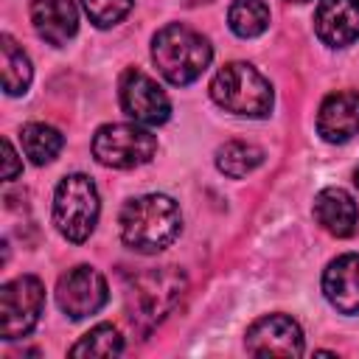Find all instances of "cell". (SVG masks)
<instances>
[{"label": "cell", "mask_w": 359, "mask_h": 359, "mask_svg": "<svg viewBox=\"0 0 359 359\" xmlns=\"http://www.w3.org/2000/svg\"><path fill=\"white\" fill-rule=\"evenodd\" d=\"M98 191L90 177L67 174L53 194V224L67 241H84L98 222Z\"/></svg>", "instance_id": "cell-5"}, {"label": "cell", "mask_w": 359, "mask_h": 359, "mask_svg": "<svg viewBox=\"0 0 359 359\" xmlns=\"http://www.w3.org/2000/svg\"><path fill=\"white\" fill-rule=\"evenodd\" d=\"M45 306V286L34 275H20L0 289V314H3V339L25 337Z\"/></svg>", "instance_id": "cell-7"}, {"label": "cell", "mask_w": 359, "mask_h": 359, "mask_svg": "<svg viewBox=\"0 0 359 359\" xmlns=\"http://www.w3.org/2000/svg\"><path fill=\"white\" fill-rule=\"evenodd\" d=\"M107 297H109L107 280L93 266H73L56 283V303L70 320H81L101 311Z\"/></svg>", "instance_id": "cell-8"}, {"label": "cell", "mask_w": 359, "mask_h": 359, "mask_svg": "<svg viewBox=\"0 0 359 359\" xmlns=\"http://www.w3.org/2000/svg\"><path fill=\"white\" fill-rule=\"evenodd\" d=\"M227 22H230L236 36L250 39V36H258L266 31L269 8L264 0H233V6L227 11Z\"/></svg>", "instance_id": "cell-19"}, {"label": "cell", "mask_w": 359, "mask_h": 359, "mask_svg": "<svg viewBox=\"0 0 359 359\" xmlns=\"http://www.w3.org/2000/svg\"><path fill=\"white\" fill-rule=\"evenodd\" d=\"M317 132L328 143H345L359 132V93H331L317 112Z\"/></svg>", "instance_id": "cell-12"}, {"label": "cell", "mask_w": 359, "mask_h": 359, "mask_svg": "<svg viewBox=\"0 0 359 359\" xmlns=\"http://www.w3.org/2000/svg\"><path fill=\"white\" fill-rule=\"evenodd\" d=\"M20 143L34 165H45L62 151L65 137L59 135V129H53L48 123H25L20 132Z\"/></svg>", "instance_id": "cell-17"}, {"label": "cell", "mask_w": 359, "mask_h": 359, "mask_svg": "<svg viewBox=\"0 0 359 359\" xmlns=\"http://www.w3.org/2000/svg\"><path fill=\"white\" fill-rule=\"evenodd\" d=\"M157 137L135 123H107L93 135V157L107 168H135L154 157Z\"/></svg>", "instance_id": "cell-6"}, {"label": "cell", "mask_w": 359, "mask_h": 359, "mask_svg": "<svg viewBox=\"0 0 359 359\" xmlns=\"http://www.w3.org/2000/svg\"><path fill=\"white\" fill-rule=\"evenodd\" d=\"M182 289H185V278H182V272H177L171 266L149 269V272L137 275L126 292L129 320L143 328L160 323L180 303Z\"/></svg>", "instance_id": "cell-4"}, {"label": "cell", "mask_w": 359, "mask_h": 359, "mask_svg": "<svg viewBox=\"0 0 359 359\" xmlns=\"http://www.w3.org/2000/svg\"><path fill=\"white\" fill-rule=\"evenodd\" d=\"M328 303L342 314H359V252H345L323 275Z\"/></svg>", "instance_id": "cell-13"}, {"label": "cell", "mask_w": 359, "mask_h": 359, "mask_svg": "<svg viewBox=\"0 0 359 359\" xmlns=\"http://www.w3.org/2000/svg\"><path fill=\"white\" fill-rule=\"evenodd\" d=\"M121 351H123V337L118 334V328L109 323H101L90 328L70 348V356H118Z\"/></svg>", "instance_id": "cell-20"}, {"label": "cell", "mask_w": 359, "mask_h": 359, "mask_svg": "<svg viewBox=\"0 0 359 359\" xmlns=\"http://www.w3.org/2000/svg\"><path fill=\"white\" fill-rule=\"evenodd\" d=\"M151 59L157 65V70L177 87L196 81L205 67L213 59V48L210 42L196 34L188 25L171 22L165 28H160L151 39Z\"/></svg>", "instance_id": "cell-2"}, {"label": "cell", "mask_w": 359, "mask_h": 359, "mask_svg": "<svg viewBox=\"0 0 359 359\" xmlns=\"http://www.w3.org/2000/svg\"><path fill=\"white\" fill-rule=\"evenodd\" d=\"M188 6H199V3H210V0H185Z\"/></svg>", "instance_id": "cell-23"}, {"label": "cell", "mask_w": 359, "mask_h": 359, "mask_svg": "<svg viewBox=\"0 0 359 359\" xmlns=\"http://www.w3.org/2000/svg\"><path fill=\"white\" fill-rule=\"evenodd\" d=\"M0 53H3V90H6L8 95L25 93L28 84H31V76H34L25 50L17 48V42H14L8 34H3V39H0Z\"/></svg>", "instance_id": "cell-18"}, {"label": "cell", "mask_w": 359, "mask_h": 359, "mask_svg": "<svg viewBox=\"0 0 359 359\" xmlns=\"http://www.w3.org/2000/svg\"><path fill=\"white\" fill-rule=\"evenodd\" d=\"M244 345L252 356H300L303 331L292 317L269 314L250 325Z\"/></svg>", "instance_id": "cell-10"}, {"label": "cell", "mask_w": 359, "mask_h": 359, "mask_svg": "<svg viewBox=\"0 0 359 359\" xmlns=\"http://www.w3.org/2000/svg\"><path fill=\"white\" fill-rule=\"evenodd\" d=\"M353 182H356V188H359V168L353 171Z\"/></svg>", "instance_id": "cell-24"}, {"label": "cell", "mask_w": 359, "mask_h": 359, "mask_svg": "<svg viewBox=\"0 0 359 359\" xmlns=\"http://www.w3.org/2000/svg\"><path fill=\"white\" fill-rule=\"evenodd\" d=\"M90 22H95L98 28H109L115 22H121L129 8H132V0H81Z\"/></svg>", "instance_id": "cell-21"}, {"label": "cell", "mask_w": 359, "mask_h": 359, "mask_svg": "<svg viewBox=\"0 0 359 359\" xmlns=\"http://www.w3.org/2000/svg\"><path fill=\"white\" fill-rule=\"evenodd\" d=\"M3 151H6V168H3V177L6 180H14L20 174V160H17V151L11 146V140H3Z\"/></svg>", "instance_id": "cell-22"}, {"label": "cell", "mask_w": 359, "mask_h": 359, "mask_svg": "<svg viewBox=\"0 0 359 359\" xmlns=\"http://www.w3.org/2000/svg\"><path fill=\"white\" fill-rule=\"evenodd\" d=\"M121 107L129 118H135L137 123H146V126L165 123L171 115L168 95L160 90V84L154 79H149L137 67L126 70L121 79Z\"/></svg>", "instance_id": "cell-9"}, {"label": "cell", "mask_w": 359, "mask_h": 359, "mask_svg": "<svg viewBox=\"0 0 359 359\" xmlns=\"http://www.w3.org/2000/svg\"><path fill=\"white\" fill-rule=\"evenodd\" d=\"M180 208L165 194L129 199L121 210V238L137 252H160L180 236Z\"/></svg>", "instance_id": "cell-1"}, {"label": "cell", "mask_w": 359, "mask_h": 359, "mask_svg": "<svg viewBox=\"0 0 359 359\" xmlns=\"http://www.w3.org/2000/svg\"><path fill=\"white\" fill-rule=\"evenodd\" d=\"M314 219L320 222L323 230H328L337 238H345L356 230L359 222V208L353 196L342 188H325L314 199Z\"/></svg>", "instance_id": "cell-15"}, {"label": "cell", "mask_w": 359, "mask_h": 359, "mask_svg": "<svg viewBox=\"0 0 359 359\" xmlns=\"http://www.w3.org/2000/svg\"><path fill=\"white\" fill-rule=\"evenodd\" d=\"M31 22L48 45L59 48L73 39L79 28V11L73 0H31Z\"/></svg>", "instance_id": "cell-14"}, {"label": "cell", "mask_w": 359, "mask_h": 359, "mask_svg": "<svg viewBox=\"0 0 359 359\" xmlns=\"http://www.w3.org/2000/svg\"><path fill=\"white\" fill-rule=\"evenodd\" d=\"M210 95L222 109H227L233 115L264 118L272 109V87H269V81L247 62L224 65L210 81Z\"/></svg>", "instance_id": "cell-3"}, {"label": "cell", "mask_w": 359, "mask_h": 359, "mask_svg": "<svg viewBox=\"0 0 359 359\" xmlns=\"http://www.w3.org/2000/svg\"><path fill=\"white\" fill-rule=\"evenodd\" d=\"M314 31L320 42L331 48H345L359 39V0H320Z\"/></svg>", "instance_id": "cell-11"}, {"label": "cell", "mask_w": 359, "mask_h": 359, "mask_svg": "<svg viewBox=\"0 0 359 359\" xmlns=\"http://www.w3.org/2000/svg\"><path fill=\"white\" fill-rule=\"evenodd\" d=\"M292 3H303V0H292Z\"/></svg>", "instance_id": "cell-25"}, {"label": "cell", "mask_w": 359, "mask_h": 359, "mask_svg": "<svg viewBox=\"0 0 359 359\" xmlns=\"http://www.w3.org/2000/svg\"><path fill=\"white\" fill-rule=\"evenodd\" d=\"M261 163H264V151L252 143H244V140H227L216 151V168L224 177H233V180H241V177L252 174Z\"/></svg>", "instance_id": "cell-16"}]
</instances>
